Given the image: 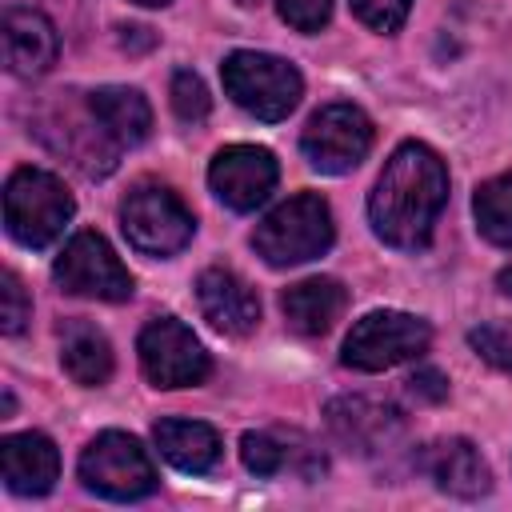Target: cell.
I'll list each match as a JSON object with an SVG mask.
<instances>
[{
	"label": "cell",
	"instance_id": "1",
	"mask_svg": "<svg viewBox=\"0 0 512 512\" xmlns=\"http://www.w3.org/2000/svg\"><path fill=\"white\" fill-rule=\"evenodd\" d=\"M444 204H448L444 160L428 144L408 140L388 156V164L368 196V220L384 244L416 252L432 240V228H436Z\"/></svg>",
	"mask_w": 512,
	"mask_h": 512
},
{
	"label": "cell",
	"instance_id": "2",
	"mask_svg": "<svg viewBox=\"0 0 512 512\" xmlns=\"http://www.w3.org/2000/svg\"><path fill=\"white\" fill-rule=\"evenodd\" d=\"M72 212V192L44 168H16L4 184V224L8 236L24 248H48L64 232Z\"/></svg>",
	"mask_w": 512,
	"mask_h": 512
},
{
	"label": "cell",
	"instance_id": "3",
	"mask_svg": "<svg viewBox=\"0 0 512 512\" xmlns=\"http://www.w3.org/2000/svg\"><path fill=\"white\" fill-rule=\"evenodd\" d=\"M336 228H332V212L316 192H300L292 200H284L280 208H272L256 232H252V248L272 264V268H292L304 260H316L320 252H328Z\"/></svg>",
	"mask_w": 512,
	"mask_h": 512
},
{
	"label": "cell",
	"instance_id": "4",
	"mask_svg": "<svg viewBox=\"0 0 512 512\" xmlns=\"http://www.w3.org/2000/svg\"><path fill=\"white\" fill-rule=\"evenodd\" d=\"M220 80H224V92L256 120H284L296 104H300V92H304V80L300 72L280 60V56H268V52H232L224 64H220Z\"/></svg>",
	"mask_w": 512,
	"mask_h": 512
},
{
	"label": "cell",
	"instance_id": "5",
	"mask_svg": "<svg viewBox=\"0 0 512 512\" xmlns=\"http://www.w3.org/2000/svg\"><path fill=\"white\" fill-rule=\"evenodd\" d=\"M120 228L128 236V244L144 256H172L180 252L192 232L196 220L184 208V200L164 188V184H136L124 204H120Z\"/></svg>",
	"mask_w": 512,
	"mask_h": 512
},
{
	"label": "cell",
	"instance_id": "6",
	"mask_svg": "<svg viewBox=\"0 0 512 512\" xmlns=\"http://www.w3.org/2000/svg\"><path fill=\"white\" fill-rule=\"evenodd\" d=\"M432 344V328L420 316L408 312H368L364 320L352 324V332L344 336V352L340 360L356 372H384L392 364L416 360L420 352H428Z\"/></svg>",
	"mask_w": 512,
	"mask_h": 512
},
{
	"label": "cell",
	"instance_id": "7",
	"mask_svg": "<svg viewBox=\"0 0 512 512\" xmlns=\"http://www.w3.org/2000/svg\"><path fill=\"white\" fill-rule=\"evenodd\" d=\"M80 480L104 500H140L156 488V468L136 436L100 432L80 452Z\"/></svg>",
	"mask_w": 512,
	"mask_h": 512
},
{
	"label": "cell",
	"instance_id": "8",
	"mask_svg": "<svg viewBox=\"0 0 512 512\" xmlns=\"http://www.w3.org/2000/svg\"><path fill=\"white\" fill-rule=\"evenodd\" d=\"M136 352H140L144 376L156 388H192V384H204L208 372H212V360H208L204 344L176 316L148 320L140 340H136Z\"/></svg>",
	"mask_w": 512,
	"mask_h": 512
},
{
	"label": "cell",
	"instance_id": "9",
	"mask_svg": "<svg viewBox=\"0 0 512 512\" xmlns=\"http://www.w3.org/2000/svg\"><path fill=\"white\" fill-rule=\"evenodd\" d=\"M300 148H304V160L316 172L344 176V172H352L368 156V148H372V120L356 104H324L304 124Z\"/></svg>",
	"mask_w": 512,
	"mask_h": 512
},
{
	"label": "cell",
	"instance_id": "10",
	"mask_svg": "<svg viewBox=\"0 0 512 512\" xmlns=\"http://www.w3.org/2000/svg\"><path fill=\"white\" fill-rule=\"evenodd\" d=\"M52 276L72 296L108 300V304H120L132 296V276L100 232H76L56 256Z\"/></svg>",
	"mask_w": 512,
	"mask_h": 512
},
{
	"label": "cell",
	"instance_id": "11",
	"mask_svg": "<svg viewBox=\"0 0 512 512\" xmlns=\"http://www.w3.org/2000/svg\"><path fill=\"white\" fill-rule=\"evenodd\" d=\"M276 156L260 144H228L212 156L208 168V184L212 192L236 208V212H252L256 204L268 200V192L276 188Z\"/></svg>",
	"mask_w": 512,
	"mask_h": 512
},
{
	"label": "cell",
	"instance_id": "12",
	"mask_svg": "<svg viewBox=\"0 0 512 512\" xmlns=\"http://www.w3.org/2000/svg\"><path fill=\"white\" fill-rule=\"evenodd\" d=\"M328 428L356 456H380L404 436L400 412L392 404H380V400H368V396L332 400L328 404Z\"/></svg>",
	"mask_w": 512,
	"mask_h": 512
},
{
	"label": "cell",
	"instance_id": "13",
	"mask_svg": "<svg viewBox=\"0 0 512 512\" xmlns=\"http://www.w3.org/2000/svg\"><path fill=\"white\" fill-rule=\"evenodd\" d=\"M196 300H200L204 320L224 336H248L260 324L256 292L228 268H204L196 280Z\"/></svg>",
	"mask_w": 512,
	"mask_h": 512
},
{
	"label": "cell",
	"instance_id": "14",
	"mask_svg": "<svg viewBox=\"0 0 512 512\" xmlns=\"http://www.w3.org/2000/svg\"><path fill=\"white\" fill-rule=\"evenodd\" d=\"M60 56V36L52 20L36 8H8L4 12V64L12 76H44Z\"/></svg>",
	"mask_w": 512,
	"mask_h": 512
},
{
	"label": "cell",
	"instance_id": "15",
	"mask_svg": "<svg viewBox=\"0 0 512 512\" xmlns=\"http://www.w3.org/2000/svg\"><path fill=\"white\" fill-rule=\"evenodd\" d=\"M0 472L8 492L16 496H44L60 476V452L40 432H20L0 440Z\"/></svg>",
	"mask_w": 512,
	"mask_h": 512
},
{
	"label": "cell",
	"instance_id": "16",
	"mask_svg": "<svg viewBox=\"0 0 512 512\" xmlns=\"http://www.w3.org/2000/svg\"><path fill=\"white\" fill-rule=\"evenodd\" d=\"M420 468L436 480L440 492L460 496V500H480V496L492 488L488 464H484L480 452H476L468 440H460V436L428 444L424 456H420Z\"/></svg>",
	"mask_w": 512,
	"mask_h": 512
},
{
	"label": "cell",
	"instance_id": "17",
	"mask_svg": "<svg viewBox=\"0 0 512 512\" xmlns=\"http://www.w3.org/2000/svg\"><path fill=\"white\" fill-rule=\"evenodd\" d=\"M280 308H284V320H288L292 332H300V336H324L344 316L348 292L332 276H312V280H300V284L284 288Z\"/></svg>",
	"mask_w": 512,
	"mask_h": 512
},
{
	"label": "cell",
	"instance_id": "18",
	"mask_svg": "<svg viewBox=\"0 0 512 512\" xmlns=\"http://www.w3.org/2000/svg\"><path fill=\"white\" fill-rule=\"evenodd\" d=\"M60 364L84 388L108 384V376L116 368L108 336L100 328H92L88 320H64V328H60Z\"/></svg>",
	"mask_w": 512,
	"mask_h": 512
},
{
	"label": "cell",
	"instance_id": "19",
	"mask_svg": "<svg viewBox=\"0 0 512 512\" xmlns=\"http://www.w3.org/2000/svg\"><path fill=\"white\" fill-rule=\"evenodd\" d=\"M88 112L104 124V132L124 148V144H140L152 132V108L136 88L124 84H104L88 96Z\"/></svg>",
	"mask_w": 512,
	"mask_h": 512
},
{
	"label": "cell",
	"instance_id": "20",
	"mask_svg": "<svg viewBox=\"0 0 512 512\" xmlns=\"http://www.w3.org/2000/svg\"><path fill=\"white\" fill-rule=\"evenodd\" d=\"M152 436L160 456L180 472H208L220 460V436L200 420H160Z\"/></svg>",
	"mask_w": 512,
	"mask_h": 512
},
{
	"label": "cell",
	"instance_id": "21",
	"mask_svg": "<svg viewBox=\"0 0 512 512\" xmlns=\"http://www.w3.org/2000/svg\"><path fill=\"white\" fill-rule=\"evenodd\" d=\"M472 212H476V228H480L484 240L512 244V172L480 184L476 200H472Z\"/></svg>",
	"mask_w": 512,
	"mask_h": 512
},
{
	"label": "cell",
	"instance_id": "22",
	"mask_svg": "<svg viewBox=\"0 0 512 512\" xmlns=\"http://www.w3.org/2000/svg\"><path fill=\"white\" fill-rule=\"evenodd\" d=\"M168 96H172V112H176L184 124H200V120L208 116V108H212L208 88H204V80H200L192 68H176V72H172Z\"/></svg>",
	"mask_w": 512,
	"mask_h": 512
},
{
	"label": "cell",
	"instance_id": "23",
	"mask_svg": "<svg viewBox=\"0 0 512 512\" xmlns=\"http://www.w3.org/2000/svg\"><path fill=\"white\" fill-rule=\"evenodd\" d=\"M240 460H244V468L256 472V476H276V472L284 468L288 452H284L280 440H272L268 432H244V440H240Z\"/></svg>",
	"mask_w": 512,
	"mask_h": 512
},
{
	"label": "cell",
	"instance_id": "24",
	"mask_svg": "<svg viewBox=\"0 0 512 512\" xmlns=\"http://www.w3.org/2000/svg\"><path fill=\"white\" fill-rule=\"evenodd\" d=\"M28 316H32V304L24 296V284L16 280V272H4V280H0V332L4 336L24 332Z\"/></svg>",
	"mask_w": 512,
	"mask_h": 512
},
{
	"label": "cell",
	"instance_id": "25",
	"mask_svg": "<svg viewBox=\"0 0 512 512\" xmlns=\"http://www.w3.org/2000/svg\"><path fill=\"white\" fill-rule=\"evenodd\" d=\"M412 0H352V12L360 24H368L372 32H396L408 20Z\"/></svg>",
	"mask_w": 512,
	"mask_h": 512
},
{
	"label": "cell",
	"instance_id": "26",
	"mask_svg": "<svg viewBox=\"0 0 512 512\" xmlns=\"http://www.w3.org/2000/svg\"><path fill=\"white\" fill-rule=\"evenodd\" d=\"M276 12L296 32H320L332 16V0H276Z\"/></svg>",
	"mask_w": 512,
	"mask_h": 512
},
{
	"label": "cell",
	"instance_id": "27",
	"mask_svg": "<svg viewBox=\"0 0 512 512\" xmlns=\"http://www.w3.org/2000/svg\"><path fill=\"white\" fill-rule=\"evenodd\" d=\"M472 348L488 360V364H496V368H504V372H512V332L508 328H476L472 336Z\"/></svg>",
	"mask_w": 512,
	"mask_h": 512
},
{
	"label": "cell",
	"instance_id": "28",
	"mask_svg": "<svg viewBox=\"0 0 512 512\" xmlns=\"http://www.w3.org/2000/svg\"><path fill=\"white\" fill-rule=\"evenodd\" d=\"M408 392L420 396V400H444L448 396V380L436 368H420V372L408 376Z\"/></svg>",
	"mask_w": 512,
	"mask_h": 512
},
{
	"label": "cell",
	"instance_id": "29",
	"mask_svg": "<svg viewBox=\"0 0 512 512\" xmlns=\"http://www.w3.org/2000/svg\"><path fill=\"white\" fill-rule=\"evenodd\" d=\"M496 284H500V292H504V296H512V264H508V268L496 276Z\"/></svg>",
	"mask_w": 512,
	"mask_h": 512
},
{
	"label": "cell",
	"instance_id": "30",
	"mask_svg": "<svg viewBox=\"0 0 512 512\" xmlns=\"http://www.w3.org/2000/svg\"><path fill=\"white\" fill-rule=\"evenodd\" d=\"M132 4H144V8H160V4H168V0H132Z\"/></svg>",
	"mask_w": 512,
	"mask_h": 512
},
{
	"label": "cell",
	"instance_id": "31",
	"mask_svg": "<svg viewBox=\"0 0 512 512\" xmlns=\"http://www.w3.org/2000/svg\"><path fill=\"white\" fill-rule=\"evenodd\" d=\"M236 4H244V8H252V4H260V0H236Z\"/></svg>",
	"mask_w": 512,
	"mask_h": 512
}]
</instances>
